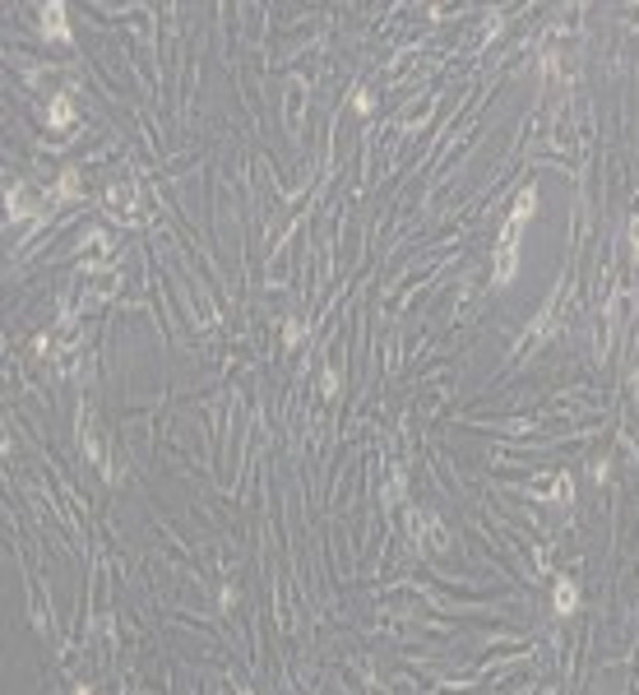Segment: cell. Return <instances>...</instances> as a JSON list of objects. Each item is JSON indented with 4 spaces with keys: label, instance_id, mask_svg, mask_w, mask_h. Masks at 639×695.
Returning <instances> with one entry per match:
<instances>
[{
    "label": "cell",
    "instance_id": "obj_1",
    "mask_svg": "<svg viewBox=\"0 0 639 695\" xmlns=\"http://www.w3.org/2000/svg\"><path fill=\"white\" fill-rule=\"evenodd\" d=\"M574 603H579V598H574V589H570V584H561V589H556V607H561V612H570Z\"/></svg>",
    "mask_w": 639,
    "mask_h": 695
}]
</instances>
